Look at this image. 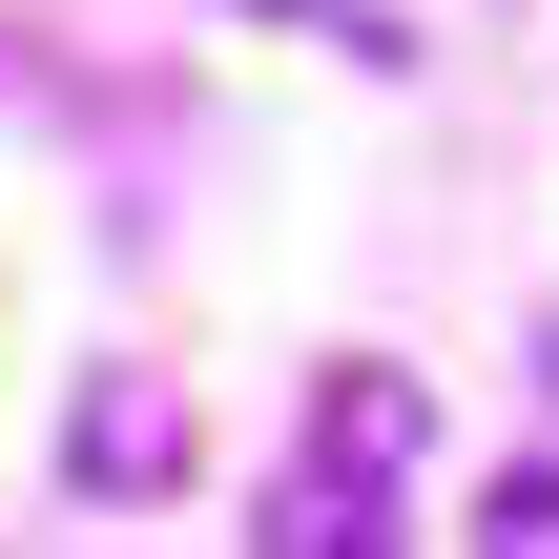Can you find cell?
Returning a JSON list of instances; mask_svg holds the SVG:
<instances>
[{
    "instance_id": "cell-1",
    "label": "cell",
    "mask_w": 559,
    "mask_h": 559,
    "mask_svg": "<svg viewBox=\"0 0 559 559\" xmlns=\"http://www.w3.org/2000/svg\"><path fill=\"white\" fill-rule=\"evenodd\" d=\"M415 436H436V394H415L394 353H332V373H311V477L394 498V477H415Z\"/></svg>"
},
{
    "instance_id": "cell-3",
    "label": "cell",
    "mask_w": 559,
    "mask_h": 559,
    "mask_svg": "<svg viewBox=\"0 0 559 559\" xmlns=\"http://www.w3.org/2000/svg\"><path fill=\"white\" fill-rule=\"evenodd\" d=\"M249 539H270V559H373V539H394V498H353V477H290Z\"/></svg>"
},
{
    "instance_id": "cell-4",
    "label": "cell",
    "mask_w": 559,
    "mask_h": 559,
    "mask_svg": "<svg viewBox=\"0 0 559 559\" xmlns=\"http://www.w3.org/2000/svg\"><path fill=\"white\" fill-rule=\"evenodd\" d=\"M456 539H498V559H559V456H519V477H498V498H477Z\"/></svg>"
},
{
    "instance_id": "cell-2",
    "label": "cell",
    "mask_w": 559,
    "mask_h": 559,
    "mask_svg": "<svg viewBox=\"0 0 559 559\" xmlns=\"http://www.w3.org/2000/svg\"><path fill=\"white\" fill-rule=\"evenodd\" d=\"M62 477H83V498H145V477H187V394H166V373H83V415H62Z\"/></svg>"
}]
</instances>
